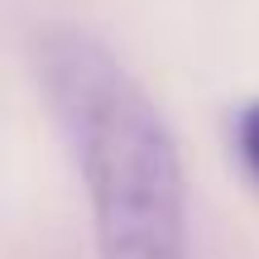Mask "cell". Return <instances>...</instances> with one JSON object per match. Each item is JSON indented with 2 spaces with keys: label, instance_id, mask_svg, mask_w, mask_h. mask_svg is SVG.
I'll list each match as a JSON object with an SVG mask.
<instances>
[{
  "label": "cell",
  "instance_id": "6da1fadb",
  "mask_svg": "<svg viewBox=\"0 0 259 259\" xmlns=\"http://www.w3.org/2000/svg\"><path fill=\"white\" fill-rule=\"evenodd\" d=\"M38 82L92 197L96 254L192 259L173 130L125 63L82 29H48L38 38Z\"/></svg>",
  "mask_w": 259,
  "mask_h": 259
},
{
  "label": "cell",
  "instance_id": "7a4b0ae2",
  "mask_svg": "<svg viewBox=\"0 0 259 259\" xmlns=\"http://www.w3.org/2000/svg\"><path fill=\"white\" fill-rule=\"evenodd\" d=\"M235 144H240L245 168L259 178V101H250V106L240 111V120H235Z\"/></svg>",
  "mask_w": 259,
  "mask_h": 259
}]
</instances>
